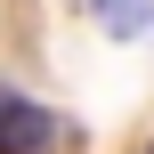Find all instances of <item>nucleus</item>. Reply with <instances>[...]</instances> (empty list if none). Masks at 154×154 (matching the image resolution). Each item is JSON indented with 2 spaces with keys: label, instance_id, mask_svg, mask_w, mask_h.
<instances>
[{
  "label": "nucleus",
  "instance_id": "nucleus-2",
  "mask_svg": "<svg viewBox=\"0 0 154 154\" xmlns=\"http://www.w3.org/2000/svg\"><path fill=\"white\" fill-rule=\"evenodd\" d=\"M154 24V0H97V32H114V41H138Z\"/></svg>",
  "mask_w": 154,
  "mask_h": 154
},
{
  "label": "nucleus",
  "instance_id": "nucleus-1",
  "mask_svg": "<svg viewBox=\"0 0 154 154\" xmlns=\"http://www.w3.org/2000/svg\"><path fill=\"white\" fill-rule=\"evenodd\" d=\"M57 138H65V122H57L49 106H32V97L0 89V154H49Z\"/></svg>",
  "mask_w": 154,
  "mask_h": 154
}]
</instances>
